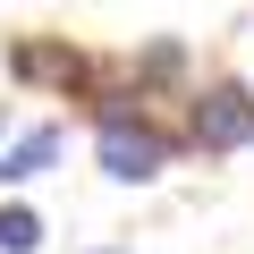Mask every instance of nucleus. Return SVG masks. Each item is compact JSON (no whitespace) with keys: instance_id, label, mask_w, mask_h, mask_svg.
<instances>
[{"instance_id":"39448f33","label":"nucleus","mask_w":254,"mask_h":254,"mask_svg":"<svg viewBox=\"0 0 254 254\" xmlns=\"http://www.w3.org/2000/svg\"><path fill=\"white\" fill-rule=\"evenodd\" d=\"M34 246H43V220L26 203H0V254H34Z\"/></svg>"},{"instance_id":"7ed1b4c3","label":"nucleus","mask_w":254,"mask_h":254,"mask_svg":"<svg viewBox=\"0 0 254 254\" xmlns=\"http://www.w3.org/2000/svg\"><path fill=\"white\" fill-rule=\"evenodd\" d=\"M60 161V127H34V136H17L9 153H0V187H26V178H43Z\"/></svg>"},{"instance_id":"f257e3e1","label":"nucleus","mask_w":254,"mask_h":254,"mask_svg":"<svg viewBox=\"0 0 254 254\" xmlns=\"http://www.w3.org/2000/svg\"><path fill=\"white\" fill-rule=\"evenodd\" d=\"M93 153H102V170H110L119 187H144V178L170 170V136H161L144 110H127V102H102V136H93Z\"/></svg>"},{"instance_id":"f03ea898","label":"nucleus","mask_w":254,"mask_h":254,"mask_svg":"<svg viewBox=\"0 0 254 254\" xmlns=\"http://www.w3.org/2000/svg\"><path fill=\"white\" fill-rule=\"evenodd\" d=\"M187 136L203 153H246L254 144V93L246 85H203L195 110H187Z\"/></svg>"},{"instance_id":"20e7f679","label":"nucleus","mask_w":254,"mask_h":254,"mask_svg":"<svg viewBox=\"0 0 254 254\" xmlns=\"http://www.w3.org/2000/svg\"><path fill=\"white\" fill-rule=\"evenodd\" d=\"M17 76H26V85H76L85 60L60 51V43H17Z\"/></svg>"}]
</instances>
